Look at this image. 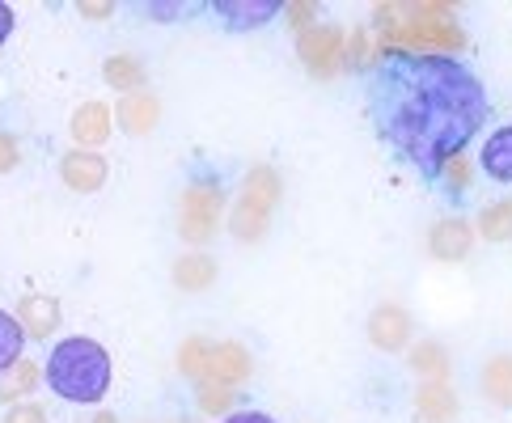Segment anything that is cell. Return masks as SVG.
I'll use <instances>...</instances> for the list:
<instances>
[{
  "label": "cell",
  "mask_w": 512,
  "mask_h": 423,
  "mask_svg": "<svg viewBox=\"0 0 512 423\" xmlns=\"http://www.w3.org/2000/svg\"><path fill=\"white\" fill-rule=\"evenodd\" d=\"M491 98L479 72L457 55H373L364 72V119L390 157L436 182L445 161L483 132Z\"/></svg>",
  "instance_id": "6da1fadb"
},
{
  "label": "cell",
  "mask_w": 512,
  "mask_h": 423,
  "mask_svg": "<svg viewBox=\"0 0 512 423\" xmlns=\"http://www.w3.org/2000/svg\"><path fill=\"white\" fill-rule=\"evenodd\" d=\"M43 381L60 402H68V407L94 411L98 402L111 394L115 360L98 339L68 335V339H60L56 347H51V356L43 364Z\"/></svg>",
  "instance_id": "7a4b0ae2"
},
{
  "label": "cell",
  "mask_w": 512,
  "mask_h": 423,
  "mask_svg": "<svg viewBox=\"0 0 512 423\" xmlns=\"http://www.w3.org/2000/svg\"><path fill=\"white\" fill-rule=\"evenodd\" d=\"M229 182L212 165H195L187 187L178 191V237L191 250H204L221 237V220L229 212Z\"/></svg>",
  "instance_id": "3957f363"
},
{
  "label": "cell",
  "mask_w": 512,
  "mask_h": 423,
  "mask_svg": "<svg viewBox=\"0 0 512 423\" xmlns=\"http://www.w3.org/2000/svg\"><path fill=\"white\" fill-rule=\"evenodd\" d=\"M280 195H284V182L276 174V165H250L242 187L229 199V233L233 242L254 246L263 242L267 229H271V216L280 208Z\"/></svg>",
  "instance_id": "277c9868"
},
{
  "label": "cell",
  "mask_w": 512,
  "mask_h": 423,
  "mask_svg": "<svg viewBox=\"0 0 512 423\" xmlns=\"http://www.w3.org/2000/svg\"><path fill=\"white\" fill-rule=\"evenodd\" d=\"M343 26H331V22H318L309 26L305 34H297V55L301 64L309 68V77H335L343 68Z\"/></svg>",
  "instance_id": "5b68a950"
},
{
  "label": "cell",
  "mask_w": 512,
  "mask_h": 423,
  "mask_svg": "<svg viewBox=\"0 0 512 423\" xmlns=\"http://www.w3.org/2000/svg\"><path fill=\"white\" fill-rule=\"evenodd\" d=\"M364 335H369V343L377 347V352H407L411 347V335H415V322L411 314L402 309L398 301H381L373 314H369V326H364Z\"/></svg>",
  "instance_id": "8992f818"
},
{
  "label": "cell",
  "mask_w": 512,
  "mask_h": 423,
  "mask_svg": "<svg viewBox=\"0 0 512 423\" xmlns=\"http://www.w3.org/2000/svg\"><path fill=\"white\" fill-rule=\"evenodd\" d=\"M208 13L229 34H250V30H263L267 22H276L284 13V0H212Z\"/></svg>",
  "instance_id": "52a82bcc"
},
{
  "label": "cell",
  "mask_w": 512,
  "mask_h": 423,
  "mask_svg": "<svg viewBox=\"0 0 512 423\" xmlns=\"http://www.w3.org/2000/svg\"><path fill=\"white\" fill-rule=\"evenodd\" d=\"M60 178L72 195H98L106 187V178H111V161L89 149H68L60 157Z\"/></svg>",
  "instance_id": "ba28073f"
},
{
  "label": "cell",
  "mask_w": 512,
  "mask_h": 423,
  "mask_svg": "<svg viewBox=\"0 0 512 423\" xmlns=\"http://www.w3.org/2000/svg\"><path fill=\"white\" fill-rule=\"evenodd\" d=\"M68 136H72V149H89V153H102V144L115 136V115L106 102H81L68 119Z\"/></svg>",
  "instance_id": "9c48e42d"
},
{
  "label": "cell",
  "mask_w": 512,
  "mask_h": 423,
  "mask_svg": "<svg viewBox=\"0 0 512 423\" xmlns=\"http://www.w3.org/2000/svg\"><path fill=\"white\" fill-rule=\"evenodd\" d=\"M474 250V225L466 216H441L428 229V254L436 263H462L466 254Z\"/></svg>",
  "instance_id": "30bf717a"
},
{
  "label": "cell",
  "mask_w": 512,
  "mask_h": 423,
  "mask_svg": "<svg viewBox=\"0 0 512 423\" xmlns=\"http://www.w3.org/2000/svg\"><path fill=\"white\" fill-rule=\"evenodd\" d=\"M111 115H115V127H119L123 136H149L153 127L161 123V98L153 94V89L123 94V98H115Z\"/></svg>",
  "instance_id": "8fae6325"
},
{
  "label": "cell",
  "mask_w": 512,
  "mask_h": 423,
  "mask_svg": "<svg viewBox=\"0 0 512 423\" xmlns=\"http://www.w3.org/2000/svg\"><path fill=\"white\" fill-rule=\"evenodd\" d=\"M17 322H22L26 339H51L64 322V309L56 297H43V292H26L22 301H17Z\"/></svg>",
  "instance_id": "7c38bea8"
},
{
  "label": "cell",
  "mask_w": 512,
  "mask_h": 423,
  "mask_svg": "<svg viewBox=\"0 0 512 423\" xmlns=\"http://www.w3.org/2000/svg\"><path fill=\"white\" fill-rule=\"evenodd\" d=\"M254 373V360L242 343H212V360H208V377L204 381H216V385H229V390H237L246 377Z\"/></svg>",
  "instance_id": "4fadbf2b"
},
{
  "label": "cell",
  "mask_w": 512,
  "mask_h": 423,
  "mask_svg": "<svg viewBox=\"0 0 512 423\" xmlns=\"http://www.w3.org/2000/svg\"><path fill=\"white\" fill-rule=\"evenodd\" d=\"M102 81L115 89V94H140L144 81H149V68H144L140 55L132 51H115V55H106L102 60Z\"/></svg>",
  "instance_id": "5bb4252c"
},
{
  "label": "cell",
  "mask_w": 512,
  "mask_h": 423,
  "mask_svg": "<svg viewBox=\"0 0 512 423\" xmlns=\"http://www.w3.org/2000/svg\"><path fill=\"white\" fill-rule=\"evenodd\" d=\"M457 411H462V402H457L453 385L449 381H424L415 394V415L424 423H453Z\"/></svg>",
  "instance_id": "9a60e30c"
},
{
  "label": "cell",
  "mask_w": 512,
  "mask_h": 423,
  "mask_svg": "<svg viewBox=\"0 0 512 423\" xmlns=\"http://www.w3.org/2000/svg\"><path fill=\"white\" fill-rule=\"evenodd\" d=\"M170 280H174L178 292H208L216 284V259H212V254H204V250L178 254Z\"/></svg>",
  "instance_id": "2e32d148"
},
{
  "label": "cell",
  "mask_w": 512,
  "mask_h": 423,
  "mask_svg": "<svg viewBox=\"0 0 512 423\" xmlns=\"http://www.w3.org/2000/svg\"><path fill=\"white\" fill-rule=\"evenodd\" d=\"M479 170H483L491 182H500V187H508V182H512V123L496 127V132L483 140V149H479Z\"/></svg>",
  "instance_id": "e0dca14e"
},
{
  "label": "cell",
  "mask_w": 512,
  "mask_h": 423,
  "mask_svg": "<svg viewBox=\"0 0 512 423\" xmlns=\"http://www.w3.org/2000/svg\"><path fill=\"white\" fill-rule=\"evenodd\" d=\"M39 385H43V364L22 356L17 364H9V369L0 373V402H5V407H13V402H26L34 390H39Z\"/></svg>",
  "instance_id": "ac0fdd59"
},
{
  "label": "cell",
  "mask_w": 512,
  "mask_h": 423,
  "mask_svg": "<svg viewBox=\"0 0 512 423\" xmlns=\"http://www.w3.org/2000/svg\"><path fill=\"white\" fill-rule=\"evenodd\" d=\"M479 390L487 402H496V407L512 411V352H500L483 364L479 373Z\"/></svg>",
  "instance_id": "d6986e66"
},
{
  "label": "cell",
  "mask_w": 512,
  "mask_h": 423,
  "mask_svg": "<svg viewBox=\"0 0 512 423\" xmlns=\"http://www.w3.org/2000/svg\"><path fill=\"white\" fill-rule=\"evenodd\" d=\"M407 369L415 377H424V381H449V352L441 343L424 339V343H415L407 352Z\"/></svg>",
  "instance_id": "ffe728a7"
},
{
  "label": "cell",
  "mask_w": 512,
  "mask_h": 423,
  "mask_svg": "<svg viewBox=\"0 0 512 423\" xmlns=\"http://www.w3.org/2000/svg\"><path fill=\"white\" fill-rule=\"evenodd\" d=\"M474 237H487V242H512V195L491 199V204L474 220Z\"/></svg>",
  "instance_id": "44dd1931"
},
{
  "label": "cell",
  "mask_w": 512,
  "mask_h": 423,
  "mask_svg": "<svg viewBox=\"0 0 512 423\" xmlns=\"http://www.w3.org/2000/svg\"><path fill=\"white\" fill-rule=\"evenodd\" d=\"M432 187H436V191H445L449 199H462V195L474 187V165H470V157H466V153L449 157V161H445V170L436 174Z\"/></svg>",
  "instance_id": "7402d4cb"
},
{
  "label": "cell",
  "mask_w": 512,
  "mask_h": 423,
  "mask_svg": "<svg viewBox=\"0 0 512 423\" xmlns=\"http://www.w3.org/2000/svg\"><path fill=\"white\" fill-rule=\"evenodd\" d=\"M208 360H212V339L191 335L187 343L178 347V373L187 381H204L208 377Z\"/></svg>",
  "instance_id": "603a6c76"
},
{
  "label": "cell",
  "mask_w": 512,
  "mask_h": 423,
  "mask_svg": "<svg viewBox=\"0 0 512 423\" xmlns=\"http://www.w3.org/2000/svg\"><path fill=\"white\" fill-rule=\"evenodd\" d=\"M26 343H30V339H26L22 322H17L9 309H0V373L26 356Z\"/></svg>",
  "instance_id": "cb8c5ba5"
},
{
  "label": "cell",
  "mask_w": 512,
  "mask_h": 423,
  "mask_svg": "<svg viewBox=\"0 0 512 423\" xmlns=\"http://www.w3.org/2000/svg\"><path fill=\"white\" fill-rule=\"evenodd\" d=\"M343 68H347V72H369V68H373L369 30H352V34L343 39Z\"/></svg>",
  "instance_id": "d4e9b609"
},
{
  "label": "cell",
  "mask_w": 512,
  "mask_h": 423,
  "mask_svg": "<svg viewBox=\"0 0 512 423\" xmlns=\"http://www.w3.org/2000/svg\"><path fill=\"white\" fill-rule=\"evenodd\" d=\"M195 402L204 415H229V407L237 402V394L229 390V385H216V381H199L195 390Z\"/></svg>",
  "instance_id": "484cf974"
},
{
  "label": "cell",
  "mask_w": 512,
  "mask_h": 423,
  "mask_svg": "<svg viewBox=\"0 0 512 423\" xmlns=\"http://www.w3.org/2000/svg\"><path fill=\"white\" fill-rule=\"evenodd\" d=\"M280 17L288 22V30H292V34H305L309 26H318V22H322V9L314 5V0H288Z\"/></svg>",
  "instance_id": "4316f807"
},
{
  "label": "cell",
  "mask_w": 512,
  "mask_h": 423,
  "mask_svg": "<svg viewBox=\"0 0 512 423\" xmlns=\"http://www.w3.org/2000/svg\"><path fill=\"white\" fill-rule=\"evenodd\" d=\"M5 423H51V411L47 402H13V407H5Z\"/></svg>",
  "instance_id": "83f0119b"
},
{
  "label": "cell",
  "mask_w": 512,
  "mask_h": 423,
  "mask_svg": "<svg viewBox=\"0 0 512 423\" xmlns=\"http://www.w3.org/2000/svg\"><path fill=\"white\" fill-rule=\"evenodd\" d=\"M22 165V140L13 132H0V174H13Z\"/></svg>",
  "instance_id": "f1b7e54d"
},
{
  "label": "cell",
  "mask_w": 512,
  "mask_h": 423,
  "mask_svg": "<svg viewBox=\"0 0 512 423\" xmlns=\"http://www.w3.org/2000/svg\"><path fill=\"white\" fill-rule=\"evenodd\" d=\"M140 13L153 17V22H178V17L199 13V5H140Z\"/></svg>",
  "instance_id": "f546056e"
},
{
  "label": "cell",
  "mask_w": 512,
  "mask_h": 423,
  "mask_svg": "<svg viewBox=\"0 0 512 423\" xmlns=\"http://www.w3.org/2000/svg\"><path fill=\"white\" fill-rule=\"evenodd\" d=\"M77 17H85V22H106V17H115V5H102V0H81Z\"/></svg>",
  "instance_id": "4dcf8cb0"
},
{
  "label": "cell",
  "mask_w": 512,
  "mask_h": 423,
  "mask_svg": "<svg viewBox=\"0 0 512 423\" xmlns=\"http://www.w3.org/2000/svg\"><path fill=\"white\" fill-rule=\"evenodd\" d=\"M17 30V17H13V5L9 0H0V47L9 43V34Z\"/></svg>",
  "instance_id": "1f68e13d"
},
{
  "label": "cell",
  "mask_w": 512,
  "mask_h": 423,
  "mask_svg": "<svg viewBox=\"0 0 512 423\" xmlns=\"http://www.w3.org/2000/svg\"><path fill=\"white\" fill-rule=\"evenodd\" d=\"M221 423H276L267 411H229Z\"/></svg>",
  "instance_id": "d6a6232c"
},
{
  "label": "cell",
  "mask_w": 512,
  "mask_h": 423,
  "mask_svg": "<svg viewBox=\"0 0 512 423\" xmlns=\"http://www.w3.org/2000/svg\"><path fill=\"white\" fill-rule=\"evenodd\" d=\"M77 423H119V419H115L111 411H98V407H94V411H85Z\"/></svg>",
  "instance_id": "836d02e7"
}]
</instances>
